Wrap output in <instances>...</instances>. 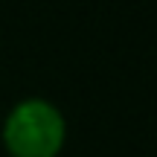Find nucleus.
Returning <instances> with one entry per match:
<instances>
[{
	"label": "nucleus",
	"mask_w": 157,
	"mask_h": 157,
	"mask_svg": "<svg viewBox=\"0 0 157 157\" xmlns=\"http://www.w3.org/2000/svg\"><path fill=\"white\" fill-rule=\"evenodd\" d=\"M67 122L50 99H21L3 122V143L12 157H56L64 146Z\"/></svg>",
	"instance_id": "nucleus-1"
}]
</instances>
